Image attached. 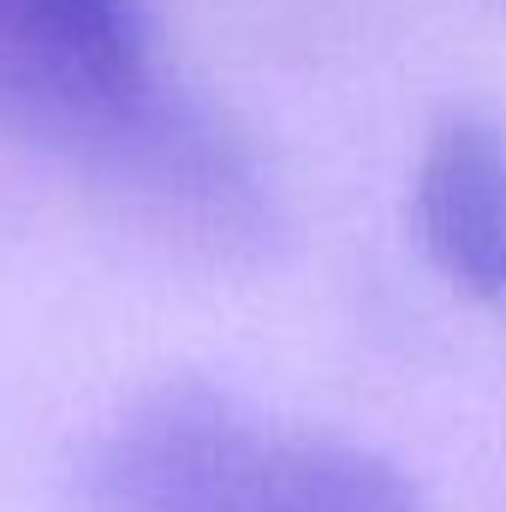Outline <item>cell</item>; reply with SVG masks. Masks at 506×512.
Wrapping results in <instances>:
<instances>
[{"mask_svg":"<svg viewBox=\"0 0 506 512\" xmlns=\"http://www.w3.org/2000/svg\"><path fill=\"white\" fill-rule=\"evenodd\" d=\"M90 512H423L411 477L370 447L274 435L209 387L137 405L84 471Z\"/></svg>","mask_w":506,"mask_h":512,"instance_id":"6da1fadb","label":"cell"},{"mask_svg":"<svg viewBox=\"0 0 506 512\" xmlns=\"http://www.w3.org/2000/svg\"><path fill=\"white\" fill-rule=\"evenodd\" d=\"M143 0H0V114L36 131L120 120L149 90Z\"/></svg>","mask_w":506,"mask_h":512,"instance_id":"7a4b0ae2","label":"cell"},{"mask_svg":"<svg viewBox=\"0 0 506 512\" xmlns=\"http://www.w3.org/2000/svg\"><path fill=\"white\" fill-rule=\"evenodd\" d=\"M411 215L435 274L477 298L506 304V131L477 114H441L417 173H411Z\"/></svg>","mask_w":506,"mask_h":512,"instance_id":"3957f363","label":"cell"}]
</instances>
